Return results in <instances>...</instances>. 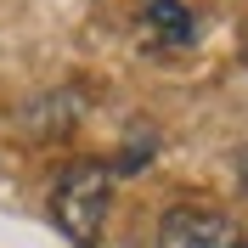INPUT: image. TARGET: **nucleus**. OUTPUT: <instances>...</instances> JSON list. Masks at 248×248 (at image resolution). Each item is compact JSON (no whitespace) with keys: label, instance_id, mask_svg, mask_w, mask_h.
I'll return each instance as SVG.
<instances>
[{"label":"nucleus","instance_id":"obj_4","mask_svg":"<svg viewBox=\"0 0 248 248\" xmlns=\"http://www.w3.org/2000/svg\"><path fill=\"white\" fill-rule=\"evenodd\" d=\"M74 113H79V96L74 91L46 96V102L29 113V136H62V130H74Z\"/></svg>","mask_w":248,"mask_h":248},{"label":"nucleus","instance_id":"obj_5","mask_svg":"<svg viewBox=\"0 0 248 248\" xmlns=\"http://www.w3.org/2000/svg\"><path fill=\"white\" fill-rule=\"evenodd\" d=\"M147 158H153V130H147V136H130V147L119 153V164H113V170H119V175H136Z\"/></svg>","mask_w":248,"mask_h":248},{"label":"nucleus","instance_id":"obj_3","mask_svg":"<svg viewBox=\"0 0 248 248\" xmlns=\"http://www.w3.org/2000/svg\"><path fill=\"white\" fill-rule=\"evenodd\" d=\"M141 23H147V34H158L164 46H192V40H198V23H192V12H186L181 0H147V6H141Z\"/></svg>","mask_w":248,"mask_h":248},{"label":"nucleus","instance_id":"obj_1","mask_svg":"<svg viewBox=\"0 0 248 248\" xmlns=\"http://www.w3.org/2000/svg\"><path fill=\"white\" fill-rule=\"evenodd\" d=\"M108 203H113V170L96 158H79L62 170V181L51 186V220L74 248H96L102 226H108Z\"/></svg>","mask_w":248,"mask_h":248},{"label":"nucleus","instance_id":"obj_2","mask_svg":"<svg viewBox=\"0 0 248 248\" xmlns=\"http://www.w3.org/2000/svg\"><path fill=\"white\" fill-rule=\"evenodd\" d=\"M158 248H248V232L209 203H175L158 226Z\"/></svg>","mask_w":248,"mask_h":248},{"label":"nucleus","instance_id":"obj_6","mask_svg":"<svg viewBox=\"0 0 248 248\" xmlns=\"http://www.w3.org/2000/svg\"><path fill=\"white\" fill-rule=\"evenodd\" d=\"M237 170H243V186H248V147L237 153Z\"/></svg>","mask_w":248,"mask_h":248}]
</instances>
